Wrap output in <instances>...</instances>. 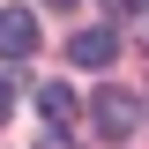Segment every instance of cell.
Segmentation results:
<instances>
[{
    "mask_svg": "<svg viewBox=\"0 0 149 149\" xmlns=\"http://www.w3.org/2000/svg\"><path fill=\"white\" fill-rule=\"evenodd\" d=\"M37 149H67V142H60V134H52V142H37Z\"/></svg>",
    "mask_w": 149,
    "mask_h": 149,
    "instance_id": "cell-7",
    "label": "cell"
},
{
    "mask_svg": "<svg viewBox=\"0 0 149 149\" xmlns=\"http://www.w3.org/2000/svg\"><path fill=\"white\" fill-rule=\"evenodd\" d=\"M45 8H74V0H45Z\"/></svg>",
    "mask_w": 149,
    "mask_h": 149,
    "instance_id": "cell-8",
    "label": "cell"
},
{
    "mask_svg": "<svg viewBox=\"0 0 149 149\" xmlns=\"http://www.w3.org/2000/svg\"><path fill=\"white\" fill-rule=\"evenodd\" d=\"M67 60L74 67H112V60H119V30H82L67 45Z\"/></svg>",
    "mask_w": 149,
    "mask_h": 149,
    "instance_id": "cell-3",
    "label": "cell"
},
{
    "mask_svg": "<svg viewBox=\"0 0 149 149\" xmlns=\"http://www.w3.org/2000/svg\"><path fill=\"white\" fill-rule=\"evenodd\" d=\"M37 112H45L52 127H67V119H74V90H67V82H45V90H37Z\"/></svg>",
    "mask_w": 149,
    "mask_h": 149,
    "instance_id": "cell-4",
    "label": "cell"
},
{
    "mask_svg": "<svg viewBox=\"0 0 149 149\" xmlns=\"http://www.w3.org/2000/svg\"><path fill=\"white\" fill-rule=\"evenodd\" d=\"M112 8H127V15H149V0H112Z\"/></svg>",
    "mask_w": 149,
    "mask_h": 149,
    "instance_id": "cell-6",
    "label": "cell"
},
{
    "mask_svg": "<svg viewBox=\"0 0 149 149\" xmlns=\"http://www.w3.org/2000/svg\"><path fill=\"white\" fill-rule=\"evenodd\" d=\"M8 112H15V90H8V74H0V119H8Z\"/></svg>",
    "mask_w": 149,
    "mask_h": 149,
    "instance_id": "cell-5",
    "label": "cell"
},
{
    "mask_svg": "<svg viewBox=\"0 0 149 149\" xmlns=\"http://www.w3.org/2000/svg\"><path fill=\"white\" fill-rule=\"evenodd\" d=\"M37 52V22L22 8H0V60H30Z\"/></svg>",
    "mask_w": 149,
    "mask_h": 149,
    "instance_id": "cell-2",
    "label": "cell"
},
{
    "mask_svg": "<svg viewBox=\"0 0 149 149\" xmlns=\"http://www.w3.org/2000/svg\"><path fill=\"white\" fill-rule=\"evenodd\" d=\"M134 119H142V104H134V90H97V134L104 142H127Z\"/></svg>",
    "mask_w": 149,
    "mask_h": 149,
    "instance_id": "cell-1",
    "label": "cell"
}]
</instances>
